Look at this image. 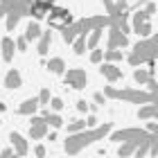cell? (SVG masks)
I'll list each match as a JSON object with an SVG mask.
<instances>
[{"label":"cell","mask_w":158,"mask_h":158,"mask_svg":"<svg viewBox=\"0 0 158 158\" xmlns=\"http://www.w3.org/2000/svg\"><path fill=\"white\" fill-rule=\"evenodd\" d=\"M45 2H48V5H50V7H52V5H54V0H45Z\"/></svg>","instance_id":"b9f144b4"},{"label":"cell","mask_w":158,"mask_h":158,"mask_svg":"<svg viewBox=\"0 0 158 158\" xmlns=\"http://www.w3.org/2000/svg\"><path fill=\"white\" fill-rule=\"evenodd\" d=\"M50 106H52L54 111H61L63 109V99L61 97H52V99H50Z\"/></svg>","instance_id":"1f68e13d"},{"label":"cell","mask_w":158,"mask_h":158,"mask_svg":"<svg viewBox=\"0 0 158 158\" xmlns=\"http://www.w3.org/2000/svg\"><path fill=\"white\" fill-rule=\"evenodd\" d=\"M111 131H113V124H111V122H106V124H102V127H93V129H81V131L68 135L63 149H66L68 156H77L84 147H88V145H93V142L106 138Z\"/></svg>","instance_id":"6da1fadb"},{"label":"cell","mask_w":158,"mask_h":158,"mask_svg":"<svg viewBox=\"0 0 158 158\" xmlns=\"http://www.w3.org/2000/svg\"><path fill=\"white\" fill-rule=\"evenodd\" d=\"M154 11H156V5H154V2H147V5H145V9L135 11L133 16H131L133 32L138 34V36H142V39L152 36V23H149V20H152Z\"/></svg>","instance_id":"5b68a950"},{"label":"cell","mask_w":158,"mask_h":158,"mask_svg":"<svg viewBox=\"0 0 158 158\" xmlns=\"http://www.w3.org/2000/svg\"><path fill=\"white\" fill-rule=\"evenodd\" d=\"M102 59H104V52L99 48H93V52H90V61L93 63H102Z\"/></svg>","instance_id":"f546056e"},{"label":"cell","mask_w":158,"mask_h":158,"mask_svg":"<svg viewBox=\"0 0 158 158\" xmlns=\"http://www.w3.org/2000/svg\"><path fill=\"white\" fill-rule=\"evenodd\" d=\"M45 68L50 70V73H54V75H63L66 73V61L59 59V56H54V59H50L45 63Z\"/></svg>","instance_id":"ac0fdd59"},{"label":"cell","mask_w":158,"mask_h":158,"mask_svg":"<svg viewBox=\"0 0 158 158\" xmlns=\"http://www.w3.org/2000/svg\"><path fill=\"white\" fill-rule=\"evenodd\" d=\"M41 34H43L41 25H39V23H30V25L25 27V34H23V36H25L27 41H39Z\"/></svg>","instance_id":"ffe728a7"},{"label":"cell","mask_w":158,"mask_h":158,"mask_svg":"<svg viewBox=\"0 0 158 158\" xmlns=\"http://www.w3.org/2000/svg\"><path fill=\"white\" fill-rule=\"evenodd\" d=\"M50 7L45 0H32V7H30V16H34L36 20H41V18H45L48 14H50Z\"/></svg>","instance_id":"8fae6325"},{"label":"cell","mask_w":158,"mask_h":158,"mask_svg":"<svg viewBox=\"0 0 158 158\" xmlns=\"http://www.w3.org/2000/svg\"><path fill=\"white\" fill-rule=\"evenodd\" d=\"M39 106H41L39 104V97H30V99H25V102H20L18 113H20V115H34Z\"/></svg>","instance_id":"9a60e30c"},{"label":"cell","mask_w":158,"mask_h":158,"mask_svg":"<svg viewBox=\"0 0 158 158\" xmlns=\"http://www.w3.org/2000/svg\"><path fill=\"white\" fill-rule=\"evenodd\" d=\"M66 129H68V133H77V131H81V129H86V120H75V122H70Z\"/></svg>","instance_id":"83f0119b"},{"label":"cell","mask_w":158,"mask_h":158,"mask_svg":"<svg viewBox=\"0 0 158 158\" xmlns=\"http://www.w3.org/2000/svg\"><path fill=\"white\" fill-rule=\"evenodd\" d=\"M34 154H36V158H45V147H43V145H36V147H34Z\"/></svg>","instance_id":"d6a6232c"},{"label":"cell","mask_w":158,"mask_h":158,"mask_svg":"<svg viewBox=\"0 0 158 158\" xmlns=\"http://www.w3.org/2000/svg\"><path fill=\"white\" fill-rule=\"evenodd\" d=\"M70 23H73V16H70L68 9H61V7H52L50 9V27L59 30L61 25H70Z\"/></svg>","instance_id":"52a82bcc"},{"label":"cell","mask_w":158,"mask_h":158,"mask_svg":"<svg viewBox=\"0 0 158 158\" xmlns=\"http://www.w3.org/2000/svg\"><path fill=\"white\" fill-rule=\"evenodd\" d=\"M99 73H102L109 81H118V79H122V70H120V66H115V63H102L99 66Z\"/></svg>","instance_id":"7c38bea8"},{"label":"cell","mask_w":158,"mask_h":158,"mask_svg":"<svg viewBox=\"0 0 158 158\" xmlns=\"http://www.w3.org/2000/svg\"><path fill=\"white\" fill-rule=\"evenodd\" d=\"M104 59L109 61V63L122 61V50H106V52H104Z\"/></svg>","instance_id":"484cf974"},{"label":"cell","mask_w":158,"mask_h":158,"mask_svg":"<svg viewBox=\"0 0 158 158\" xmlns=\"http://www.w3.org/2000/svg\"><path fill=\"white\" fill-rule=\"evenodd\" d=\"M56 138H59V135H56V133H54V131H52V133H48V140H52V142H54V140H56Z\"/></svg>","instance_id":"ab89813d"},{"label":"cell","mask_w":158,"mask_h":158,"mask_svg":"<svg viewBox=\"0 0 158 158\" xmlns=\"http://www.w3.org/2000/svg\"><path fill=\"white\" fill-rule=\"evenodd\" d=\"M129 45V36L124 32H120L115 30V27H109V50H122V48H127Z\"/></svg>","instance_id":"30bf717a"},{"label":"cell","mask_w":158,"mask_h":158,"mask_svg":"<svg viewBox=\"0 0 158 158\" xmlns=\"http://www.w3.org/2000/svg\"><path fill=\"white\" fill-rule=\"evenodd\" d=\"M0 18H5V9H2V7H0Z\"/></svg>","instance_id":"60d3db41"},{"label":"cell","mask_w":158,"mask_h":158,"mask_svg":"<svg viewBox=\"0 0 158 158\" xmlns=\"http://www.w3.org/2000/svg\"><path fill=\"white\" fill-rule=\"evenodd\" d=\"M115 7H118L120 11H127V0H118V2H115Z\"/></svg>","instance_id":"74e56055"},{"label":"cell","mask_w":158,"mask_h":158,"mask_svg":"<svg viewBox=\"0 0 158 158\" xmlns=\"http://www.w3.org/2000/svg\"><path fill=\"white\" fill-rule=\"evenodd\" d=\"M111 25V20L109 16H88V18H81V20H73L70 25H61L59 30H61V36L66 43H73L79 34H84V36H88V34L95 30V27H109Z\"/></svg>","instance_id":"7a4b0ae2"},{"label":"cell","mask_w":158,"mask_h":158,"mask_svg":"<svg viewBox=\"0 0 158 158\" xmlns=\"http://www.w3.org/2000/svg\"><path fill=\"white\" fill-rule=\"evenodd\" d=\"M50 99H52V95H50V88H43V90L39 93V104H41V106H48Z\"/></svg>","instance_id":"f1b7e54d"},{"label":"cell","mask_w":158,"mask_h":158,"mask_svg":"<svg viewBox=\"0 0 158 158\" xmlns=\"http://www.w3.org/2000/svg\"><path fill=\"white\" fill-rule=\"evenodd\" d=\"M45 135H48L45 120H43L41 115H32V120H30V138L39 140V138H45Z\"/></svg>","instance_id":"9c48e42d"},{"label":"cell","mask_w":158,"mask_h":158,"mask_svg":"<svg viewBox=\"0 0 158 158\" xmlns=\"http://www.w3.org/2000/svg\"><path fill=\"white\" fill-rule=\"evenodd\" d=\"M0 45H2V52H0V54H2V59H5L7 63H9V61L14 59V52H16V41H14L11 36H5Z\"/></svg>","instance_id":"5bb4252c"},{"label":"cell","mask_w":158,"mask_h":158,"mask_svg":"<svg viewBox=\"0 0 158 158\" xmlns=\"http://www.w3.org/2000/svg\"><path fill=\"white\" fill-rule=\"evenodd\" d=\"M147 131H149V133L158 131V124H154V122H149V124H147Z\"/></svg>","instance_id":"f35d334b"},{"label":"cell","mask_w":158,"mask_h":158,"mask_svg":"<svg viewBox=\"0 0 158 158\" xmlns=\"http://www.w3.org/2000/svg\"><path fill=\"white\" fill-rule=\"evenodd\" d=\"M138 115H140V120H152V118L158 120V104H145L138 111Z\"/></svg>","instance_id":"d6986e66"},{"label":"cell","mask_w":158,"mask_h":158,"mask_svg":"<svg viewBox=\"0 0 158 158\" xmlns=\"http://www.w3.org/2000/svg\"><path fill=\"white\" fill-rule=\"evenodd\" d=\"M16 152H11V149H2V152H0V158H11Z\"/></svg>","instance_id":"d590c367"},{"label":"cell","mask_w":158,"mask_h":158,"mask_svg":"<svg viewBox=\"0 0 158 158\" xmlns=\"http://www.w3.org/2000/svg\"><path fill=\"white\" fill-rule=\"evenodd\" d=\"M86 50H88V48H86V36H84V34H79V36L73 41V52L81 56V54L86 52Z\"/></svg>","instance_id":"d4e9b609"},{"label":"cell","mask_w":158,"mask_h":158,"mask_svg":"<svg viewBox=\"0 0 158 158\" xmlns=\"http://www.w3.org/2000/svg\"><path fill=\"white\" fill-rule=\"evenodd\" d=\"M77 109L81 111V113H88V109H90V106H88V102H84V99H79V102H77Z\"/></svg>","instance_id":"e575fe53"},{"label":"cell","mask_w":158,"mask_h":158,"mask_svg":"<svg viewBox=\"0 0 158 158\" xmlns=\"http://www.w3.org/2000/svg\"><path fill=\"white\" fill-rule=\"evenodd\" d=\"M0 7L5 9L7 30H16V25L20 23V18L30 16L32 0H0Z\"/></svg>","instance_id":"277c9868"},{"label":"cell","mask_w":158,"mask_h":158,"mask_svg":"<svg viewBox=\"0 0 158 158\" xmlns=\"http://www.w3.org/2000/svg\"><path fill=\"white\" fill-rule=\"evenodd\" d=\"M149 135H152V133H149L147 129L129 127V129H118V131L109 133V140H113V142H124V140H129V142H135V145H142V142L149 140Z\"/></svg>","instance_id":"8992f818"},{"label":"cell","mask_w":158,"mask_h":158,"mask_svg":"<svg viewBox=\"0 0 158 158\" xmlns=\"http://www.w3.org/2000/svg\"><path fill=\"white\" fill-rule=\"evenodd\" d=\"M156 59H158V34L135 43V48L129 54V63L131 66H142V63H149V61H156Z\"/></svg>","instance_id":"3957f363"},{"label":"cell","mask_w":158,"mask_h":158,"mask_svg":"<svg viewBox=\"0 0 158 158\" xmlns=\"http://www.w3.org/2000/svg\"><path fill=\"white\" fill-rule=\"evenodd\" d=\"M152 77H154V68H149V70H140V68H135V70H133V79H135L138 84H147Z\"/></svg>","instance_id":"603a6c76"},{"label":"cell","mask_w":158,"mask_h":158,"mask_svg":"<svg viewBox=\"0 0 158 158\" xmlns=\"http://www.w3.org/2000/svg\"><path fill=\"white\" fill-rule=\"evenodd\" d=\"M135 147H138L135 142H129V140H124V142L120 145V149H118V156H120V158H127V156H131V154L135 152Z\"/></svg>","instance_id":"cb8c5ba5"},{"label":"cell","mask_w":158,"mask_h":158,"mask_svg":"<svg viewBox=\"0 0 158 158\" xmlns=\"http://www.w3.org/2000/svg\"><path fill=\"white\" fill-rule=\"evenodd\" d=\"M102 30H104V27H95V30H93L90 34H88V36H86V48H97L99 45V39H102Z\"/></svg>","instance_id":"7402d4cb"},{"label":"cell","mask_w":158,"mask_h":158,"mask_svg":"<svg viewBox=\"0 0 158 158\" xmlns=\"http://www.w3.org/2000/svg\"><path fill=\"white\" fill-rule=\"evenodd\" d=\"M41 118L45 120V124H48V127H52V129H61V127H63L61 115H56V113H50V111H48V106L43 109V115H41Z\"/></svg>","instance_id":"e0dca14e"},{"label":"cell","mask_w":158,"mask_h":158,"mask_svg":"<svg viewBox=\"0 0 158 158\" xmlns=\"http://www.w3.org/2000/svg\"><path fill=\"white\" fill-rule=\"evenodd\" d=\"M50 43H52V30H43V34L39 36V48H36L41 56H45V54H48Z\"/></svg>","instance_id":"2e32d148"},{"label":"cell","mask_w":158,"mask_h":158,"mask_svg":"<svg viewBox=\"0 0 158 158\" xmlns=\"http://www.w3.org/2000/svg\"><path fill=\"white\" fill-rule=\"evenodd\" d=\"M27 45H30V41H27L25 36H20V39H16V50H20V52H27V50H30Z\"/></svg>","instance_id":"4dcf8cb0"},{"label":"cell","mask_w":158,"mask_h":158,"mask_svg":"<svg viewBox=\"0 0 158 158\" xmlns=\"http://www.w3.org/2000/svg\"><path fill=\"white\" fill-rule=\"evenodd\" d=\"M9 140H11V145H14V149H16L18 156H25V154H27L30 145H27V140H25L18 131H11V133H9Z\"/></svg>","instance_id":"4fadbf2b"},{"label":"cell","mask_w":158,"mask_h":158,"mask_svg":"<svg viewBox=\"0 0 158 158\" xmlns=\"http://www.w3.org/2000/svg\"><path fill=\"white\" fill-rule=\"evenodd\" d=\"M5 86H7L9 90H14V88H18V86H20V73H18V70H9V73H7Z\"/></svg>","instance_id":"44dd1931"},{"label":"cell","mask_w":158,"mask_h":158,"mask_svg":"<svg viewBox=\"0 0 158 158\" xmlns=\"http://www.w3.org/2000/svg\"><path fill=\"white\" fill-rule=\"evenodd\" d=\"M86 81H88V77H86V73L81 68H73V70L66 73V84L70 88H75V90H81L86 86Z\"/></svg>","instance_id":"ba28073f"},{"label":"cell","mask_w":158,"mask_h":158,"mask_svg":"<svg viewBox=\"0 0 158 158\" xmlns=\"http://www.w3.org/2000/svg\"><path fill=\"white\" fill-rule=\"evenodd\" d=\"M104 99H106L104 93H95V102H97V104H104Z\"/></svg>","instance_id":"8d00e7d4"},{"label":"cell","mask_w":158,"mask_h":158,"mask_svg":"<svg viewBox=\"0 0 158 158\" xmlns=\"http://www.w3.org/2000/svg\"><path fill=\"white\" fill-rule=\"evenodd\" d=\"M149 156H158V131L149 135Z\"/></svg>","instance_id":"4316f807"},{"label":"cell","mask_w":158,"mask_h":158,"mask_svg":"<svg viewBox=\"0 0 158 158\" xmlns=\"http://www.w3.org/2000/svg\"><path fill=\"white\" fill-rule=\"evenodd\" d=\"M93 127H97V118L88 115V118H86V129H93Z\"/></svg>","instance_id":"836d02e7"}]
</instances>
